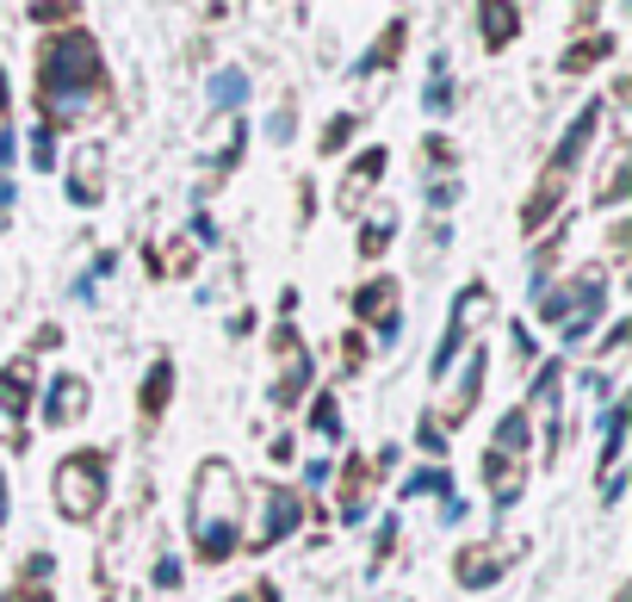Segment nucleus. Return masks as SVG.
Wrapping results in <instances>:
<instances>
[{
    "instance_id": "obj_1",
    "label": "nucleus",
    "mask_w": 632,
    "mask_h": 602,
    "mask_svg": "<svg viewBox=\"0 0 632 602\" xmlns=\"http://www.w3.org/2000/svg\"><path fill=\"white\" fill-rule=\"evenodd\" d=\"M94 94V44L87 38H62L50 57H44V99L57 113H81Z\"/></svg>"
},
{
    "instance_id": "obj_2",
    "label": "nucleus",
    "mask_w": 632,
    "mask_h": 602,
    "mask_svg": "<svg viewBox=\"0 0 632 602\" xmlns=\"http://www.w3.org/2000/svg\"><path fill=\"white\" fill-rule=\"evenodd\" d=\"M224 491H236V479H230L224 467H217V460H211L205 479H199V491H192V522H199V546H205V553H224V546L236 541V522L211 509L217 497H224Z\"/></svg>"
},
{
    "instance_id": "obj_3",
    "label": "nucleus",
    "mask_w": 632,
    "mask_h": 602,
    "mask_svg": "<svg viewBox=\"0 0 632 602\" xmlns=\"http://www.w3.org/2000/svg\"><path fill=\"white\" fill-rule=\"evenodd\" d=\"M57 497H62V516H75V522L94 516L99 497H106V467H99L94 453H87V460H69L57 479Z\"/></svg>"
},
{
    "instance_id": "obj_4",
    "label": "nucleus",
    "mask_w": 632,
    "mask_h": 602,
    "mask_svg": "<svg viewBox=\"0 0 632 602\" xmlns=\"http://www.w3.org/2000/svg\"><path fill=\"white\" fill-rule=\"evenodd\" d=\"M379 168H384V156H366L360 168H354V180H347V193H342V205H354V199H360L366 187H372V175H379Z\"/></svg>"
},
{
    "instance_id": "obj_5",
    "label": "nucleus",
    "mask_w": 632,
    "mask_h": 602,
    "mask_svg": "<svg viewBox=\"0 0 632 602\" xmlns=\"http://www.w3.org/2000/svg\"><path fill=\"white\" fill-rule=\"evenodd\" d=\"M211 94H217V106H230V99H242V94H249V81H242V69H224Z\"/></svg>"
},
{
    "instance_id": "obj_6",
    "label": "nucleus",
    "mask_w": 632,
    "mask_h": 602,
    "mask_svg": "<svg viewBox=\"0 0 632 602\" xmlns=\"http://www.w3.org/2000/svg\"><path fill=\"white\" fill-rule=\"evenodd\" d=\"M75 404H81V386H75V379H62L57 398H50V423H62V416H69Z\"/></svg>"
},
{
    "instance_id": "obj_7",
    "label": "nucleus",
    "mask_w": 632,
    "mask_h": 602,
    "mask_svg": "<svg viewBox=\"0 0 632 602\" xmlns=\"http://www.w3.org/2000/svg\"><path fill=\"white\" fill-rule=\"evenodd\" d=\"M168 398V367H155V379H150V404H162Z\"/></svg>"
}]
</instances>
